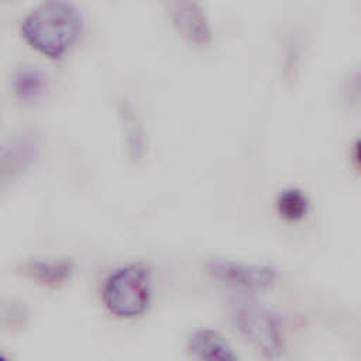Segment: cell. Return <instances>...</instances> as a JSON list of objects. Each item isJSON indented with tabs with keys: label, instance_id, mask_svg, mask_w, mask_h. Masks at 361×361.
Masks as SVG:
<instances>
[{
	"label": "cell",
	"instance_id": "8fae6325",
	"mask_svg": "<svg viewBox=\"0 0 361 361\" xmlns=\"http://www.w3.org/2000/svg\"><path fill=\"white\" fill-rule=\"evenodd\" d=\"M354 154H355V159H357V161H358V164L361 165V137H360V138H358V141L355 142Z\"/></svg>",
	"mask_w": 361,
	"mask_h": 361
},
{
	"label": "cell",
	"instance_id": "7a4b0ae2",
	"mask_svg": "<svg viewBox=\"0 0 361 361\" xmlns=\"http://www.w3.org/2000/svg\"><path fill=\"white\" fill-rule=\"evenodd\" d=\"M152 298V271L145 262H131L114 269L104 281L102 300L117 319L142 316Z\"/></svg>",
	"mask_w": 361,
	"mask_h": 361
},
{
	"label": "cell",
	"instance_id": "5b68a950",
	"mask_svg": "<svg viewBox=\"0 0 361 361\" xmlns=\"http://www.w3.org/2000/svg\"><path fill=\"white\" fill-rule=\"evenodd\" d=\"M173 27L180 35L196 45H206L212 39L207 17L202 7L193 1H175L169 11Z\"/></svg>",
	"mask_w": 361,
	"mask_h": 361
},
{
	"label": "cell",
	"instance_id": "52a82bcc",
	"mask_svg": "<svg viewBox=\"0 0 361 361\" xmlns=\"http://www.w3.org/2000/svg\"><path fill=\"white\" fill-rule=\"evenodd\" d=\"M188 348L197 361H238L230 343L213 329L196 330L188 341Z\"/></svg>",
	"mask_w": 361,
	"mask_h": 361
},
{
	"label": "cell",
	"instance_id": "30bf717a",
	"mask_svg": "<svg viewBox=\"0 0 361 361\" xmlns=\"http://www.w3.org/2000/svg\"><path fill=\"white\" fill-rule=\"evenodd\" d=\"M275 206L282 219L288 221H298L309 212V197L299 188H286L278 193Z\"/></svg>",
	"mask_w": 361,
	"mask_h": 361
},
{
	"label": "cell",
	"instance_id": "6da1fadb",
	"mask_svg": "<svg viewBox=\"0 0 361 361\" xmlns=\"http://www.w3.org/2000/svg\"><path fill=\"white\" fill-rule=\"evenodd\" d=\"M83 20L78 8L66 1H44L25 14L20 31L41 54L59 58L76 41Z\"/></svg>",
	"mask_w": 361,
	"mask_h": 361
},
{
	"label": "cell",
	"instance_id": "7c38bea8",
	"mask_svg": "<svg viewBox=\"0 0 361 361\" xmlns=\"http://www.w3.org/2000/svg\"><path fill=\"white\" fill-rule=\"evenodd\" d=\"M1 361H7V360H6V357H4V355H3V357H1Z\"/></svg>",
	"mask_w": 361,
	"mask_h": 361
},
{
	"label": "cell",
	"instance_id": "3957f363",
	"mask_svg": "<svg viewBox=\"0 0 361 361\" xmlns=\"http://www.w3.org/2000/svg\"><path fill=\"white\" fill-rule=\"evenodd\" d=\"M230 314L241 336L264 358L276 360L285 348L276 316L255 298L237 293L230 299Z\"/></svg>",
	"mask_w": 361,
	"mask_h": 361
},
{
	"label": "cell",
	"instance_id": "277c9868",
	"mask_svg": "<svg viewBox=\"0 0 361 361\" xmlns=\"http://www.w3.org/2000/svg\"><path fill=\"white\" fill-rule=\"evenodd\" d=\"M207 269L214 278L244 290L268 288L276 279V269L267 264L214 258L209 261Z\"/></svg>",
	"mask_w": 361,
	"mask_h": 361
},
{
	"label": "cell",
	"instance_id": "9c48e42d",
	"mask_svg": "<svg viewBox=\"0 0 361 361\" xmlns=\"http://www.w3.org/2000/svg\"><path fill=\"white\" fill-rule=\"evenodd\" d=\"M48 75L44 69L25 65L20 68L13 78V89L21 100L34 102L42 97L48 90Z\"/></svg>",
	"mask_w": 361,
	"mask_h": 361
},
{
	"label": "cell",
	"instance_id": "ba28073f",
	"mask_svg": "<svg viewBox=\"0 0 361 361\" xmlns=\"http://www.w3.org/2000/svg\"><path fill=\"white\" fill-rule=\"evenodd\" d=\"M118 116L124 134L126 155L133 162L138 161L144 154V131L138 116L134 113V109L128 100L121 99L118 102Z\"/></svg>",
	"mask_w": 361,
	"mask_h": 361
},
{
	"label": "cell",
	"instance_id": "8992f818",
	"mask_svg": "<svg viewBox=\"0 0 361 361\" xmlns=\"http://www.w3.org/2000/svg\"><path fill=\"white\" fill-rule=\"evenodd\" d=\"M23 275L49 288L63 285L75 271L71 258H34L21 264Z\"/></svg>",
	"mask_w": 361,
	"mask_h": 361
}]
</instances>
